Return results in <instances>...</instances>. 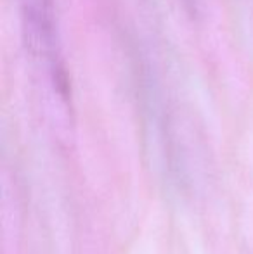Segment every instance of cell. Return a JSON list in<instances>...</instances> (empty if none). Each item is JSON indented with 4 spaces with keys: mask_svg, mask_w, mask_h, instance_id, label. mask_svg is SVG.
<instances>
[{
    "mask_svg": "<svg viewBox=\"0 0 253 254\" xmlns=\"http://www.w3.org/2000/svg\"><path fill=\"white\" fill-rule=\"evenodd\" d=\"M21 26L28 51L35 57H42L58 74V88L68 92V83L58 66V23H56L54 0H17Z\"/></svg>",
    "mask_w": 253,
    "mask_h": 254,
    "instance_id": "6da1fadb",
    "label": "cell"
}]
</instances>
